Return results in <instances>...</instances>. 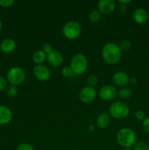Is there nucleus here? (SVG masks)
<instances>
[{"label":"nucleus","mask_w":149,"mask_h":150,"mask_svg":"<svg viewBox=\"0 0 149 150\" xmlns=\"http://www.w3.org/2000/svg\"><path fill=\"white\" fill-rule=\"evenodd\" d=\"M122 51L119 46L114 42L105 44L102 49V58L105 63L110 65H114L119 62L122 56Z\"/></svg>","instance_id":"1"},{"label":"nucleus","mask_w":149,"mask_h":150,"mask_svg":"<svg viewBox=\"0 0 149 150\" xmlns=\"http://www.w3.org/2000/svg\"><path fill=\"white\" fill-rule=\"evenodd\" d=\"M118 144L123 148H131L135 144L136 134L133 130L129 127L121 128L116 135Z\"/></svg>","instance_id":"2"},{"label":"nucleus","mask_w":149,"mask_h":150,"mask_svg":"<svg viewBox=\"0 0 149 150\" xmlns=\"http://www.w3.org/2000/svg\"><path fill=\"white\" fill-rule=\"evenodd\" d=\"M108 111L110 117L116 120H123L128 117L129 114V108L125 103L116 101L111 104Z\"/></svg>","instance_id":"3"},{"label":"nucleus","mask_w":149,"mask_h":150,"mask_svg":"<svg viewBox=\"0 0 149 150\" xmlns=\"http://www.w3.org/2000/svg\"><path fill=\"white\" fill-rule=\"evenodd\" d=\"M88 59L83 54H76L72 58L70 66L73 73L76 75L83 74L88 68Z\"/></svg>","instance_id":"4"},{"label":"nucleus","mask_w":149,"mask_h":150,"mask_svg":"<svg viewBox=\"0 0 149 150\" xmlns=\"http://www.w3.org/2000/svg\"><path fill=\"white\" fill-rule=\"evenodd\" d=\"M81 26L76 21H70L64 24L62 32L65 38L69 40H74L81 34Z\"/></svg>","instance_id":"5"},{"label":"nucleus","mask_w":149,"mask_h":150,"mask_svg":"<svg viewBox=\"0 0 149 150\" xmlns=\"http://www.w3.org/2000/svg\"><path fill=\"white\" fill-rule=\"evenodd\" d=\"M26 74L23 68L20 67H13L7 73V81L11 85L17 86L23 82Z\"/></svg>","instance_id":"6"},{"label":"nucleus","mask_w":149,"mask_h":150,"mask_svg":"<svg viewBox=\"0 0 149 150\" xmlns=\"http://www.w3.org/2000/svg\"><path fill=\"white\" fill-rule=\"evenodd\" d=\"M97 96V92L94 87L86 86L80 89L79 92V99L85 103H90L93 102Z\"/></svg>","instance_id":"7"},{"label":"nucleus","mask_w":149,"mask_h":150,"mask_svg":"<svg viewBox=\"0 0 149 150\" xmlns=\"http://www.w3.org/2000/svg\"><path fill=\"white\" fill-rule=\"evenodd\" d=\"M118 95L116 88L112 85H105L102 86L99 91V97L101 100L110 101L113 100Z\"/></svg>","instance_id":"8"},{"label":"nucleus","mask_w":149,"mask_h":150,"mask_svg":"<svg viewBox=\"0 0 149 150\" xmlns=\"http://www.w3.org/2000/svg\"><path fill=\"white\" fill-rule=\"evenodd\" d=\"M34 75L37 80L40 81H46L49 80L51 76L50 69L44 64H37L33 70Z\"/></svg>","instance_id":"9"},{"label":"nucleus","mask_w":149,"mask_h":150,"mask_svg":"<svg viewBox=\"0 0 149 150\" xmlns=\"http://www.w3.org/2000/svg\"><path fill=\"white\" fill-rule=\"evenodd\" d=\"M115 8V1L114 0H100L97 4V10L103 15L112 13Z\"/></svg>","instance_id":"10"},{"label":"nucleus","mask_w":149,"mask_h":150,"mask_svg":"<svg viewBox=\"0 0 149 150\" xmlns=\"http://www.w3.org/2000/svg\"><path fill=\"white\" fill-rule=\"evenodd\" d=\"M46 60L50 65L54 67H57L62 64L64 58L60 51H57V50H53L51 53L47 54Z\"/></svg>","instance_id":"11"},{"label":"nucleus","mask_w":149,"mask_h":150,"mask_svg":"<svg viewBox=\"0 0 149 150\" xmlns=\"http://www.w3.org/2000/svg\"><path fill=\"white\" fill-rule=\"evenodd\" d=\"M129 76L124 71L115 72L112 76V81L115 85L121 87H125L129 83Z\"/></svg>","instance_id":"12"},{"label":"nucleus","mask_w":149,"mask_h":150,"mask_svg":"<svg viewBox=\"0 0 149 150\" xmlns=\"http://www.w3.org/2000/svg\"><path fill=\"white\" fill-rule=\"evenodd\" d=\"M132 18L135 23L138 24H143L148 18V13L145 9L137 8L133 12Z\"/></svg>","instance_id":"13"},{"label":"nucleus","mask_w":149,"mask_h":150,"mask_svg":"<svg viewBox=\"0 0 149 150\" xmlns=\"http://www.w3.org/2000/svg\"><path fill=\"white\" fill-rule=\"evenodd\" d=\"M13 114L6 105H0V125H7L11 121Z\"/></svg>","instance_id":"14"},{"label":"nucleus","mask_w":149,"mask_h":150,"mask_svg":"<svg viewBox=\"0 0 149 150\" xmlns=\"http://www.w3.org/2000/svg\"><path fill=\"white\" fill-rule=\"evenodd\" d=\"M16 43L14 40L6 38L0 43V49L4 54H10L15 49Z\"/></svg>","instance_id":"15"},{"label":"nucleus","mask_w":149,"mask_h":150,"mask_svg":"<svg viewBox=\"0 0 149 150\" xmlns=\"http://www.w3.org/2000/svg\"><path fill=\"white\" fill-rule=\"evenodd\" d=\"M110 122V116L107 112L101 113L96 120V125L100 129L106 128L109 125Z\"/></svg>","instance_id":"16"},{"label":"nucleus","mask_w":149,"mask_h":150,"mask_svg":"<svg viewBox=\"0 0 149 150\" xmlns=\"http://www.w3.org/2000/svg\"><path fill=\"white\" fill-rule=\"evenodd\" d=\"M47 54L42 50H37L32 55V60L37 64H41L46 60Z\"/></svg>","instance_id":"17"},{"label":"nucleus","mask_w":149,"mask_h":150,"mask_svg":"<svg viewBox=\"0 0 149 150\" xmlns=\"http://www.w3.org/2000/svg\"><path fill=\"white\" fill-rule=\"evenodd\" d=\"M118 95L120 98L123 100H129L132 96V92L130 89L127 87H122L119 89L118 92Z\"/></svg>","instance_id":"18"},{"label":"nucleus","mask_w":149,"mask_h":150,"mask_svg":"<svg viewBox=\"0 0 149 150\" xmlns=\"http://www.w3.org/2000/svg\"><path fill=\"white\" fill-rule=\"evenodd\" d=\"M102 18V14L97 10H92L89 16V19L91 23H97L100 21Z\"/></svg>","instance_id":"19"},{"label":"nucleus","mask_w":149,"mask_h":150,"mask_svg":"<svg viewBox=\"0 0 149 150\" xmlns=\"http://www.w3.org/2000/svg\"><path fill=\"white\" fill-rule=\"evenodd\" d=\"M118 46L121 51H128L131 49V42L128 40H123L120 42Z\"/></svg>","instance_id":"20"},{"label":"nucleus","mask_w":149,"mask_h":150,"mask_svg":"<svg viewBox=\"0 0 149 150\" xmlns=\"http://www.w3.org/2000/svg\"><path fill=\"white\" fill-rule=\"evenodd\" d=\"M86 83H87V86H91V87H94L98 83L97 76L93 74L89 76L86 79Z\"/></svg>","instance_id":"21"},{"label":"nucleus","mask_w":149,"mask_h":150,"mask_svg":"<svg viewBox=\"0 0 149 150\" xmlns=\"http://www.w3.org/2000/svg\"><path fill=\"white\" fill-rule=\"evenodd\" d=\"M6 93H7V96H9L10 98L15 97L18 93L17 86H14V85H10V86H7V89H6Z\"/></svg>","instance_id":"22"},{"label":"nucleus","mask_w":149,"mask_h":150,"mask_svg":"<svg viewBox=\"0 0 149 150\" xmlns=\"http://www.w3.org/2000/svg\"><path fill=\"white\" fill-rule=\"evenodd\" d=\"M133 150H149V146L145 142H138L133 146Z\"/></svg>","instance_id":"23"},{"label":"nucleus","mask_w":149,"mask_h":150,"mask_svg":"<svg viewBox=\"0 0 149 150\" xmlns=\"http://www.w3.org/2000/svg\"><path fill=\"white\" fill-rule=\"evenodd\" d=\"M72 70L71 67H69V66L64 67L62 68V70H61V75L65 78H70V76H72Z\"/></svg>","instance_id":"24"},{"label":"nucleus","mask_w":149,"mask_h":150,"mask_svg":"<svg viewBox=\"0 0 149 150\" xmlns=\"http://www.w3.org/2000/svg\"><path fill=\"white\" fill-rule=\"evenodd\" d=\"M16 150H34V148L28 143H21L18 145Z\"/></svg>","instance_id":"25"},{"label":"nucleus","mask_w":149,"mask_h":150,"mask_svg":"<svg viewBox=\"0 0 149 150\" xmlns=\"http://www.w3.org/2000/svg\"><path fill=\"white\" fill-rule=\"evenodd\" d=\"M14 3V0H0V6L1 7H10Z\"/></svg>","instance_id":"26"},{"label":"nucleus","mask_w":149,"mask_h":150,"mask_svg":"<svg viewBox=\"0 0 149 150\" xmlns=\"http://www.w3.org/2000/svg\"><path fill=\"white\" fill-rule=\"evenodd\" d=\"M142 127L145 133H149V118H145L143 120Z\"/></svg>","instance_id":"27"},{"label":"nucleus","mask_w":149,"mask_h":150,"mask_svg":"<svg viewBox=\"0 0 149 150\" xmlns=\"http://www.w3.org/2000/svg\"><path fill=\"white\" fill-rule=\"evenodd\" d=\"M135 117L138 120L143 121V120L145 119V114L144 111H142V110H138V111H136Z\"/></svg>","instance_id":"28"},{"label":"nucleus","mask_w":149,"mask_h":150,"mask_svg":"<svg viewBox=\"0 0 149 150\" xmlns=\"http://www.w3.org/2000/svg\"><path fill=\"white\" fill-rule=\"evenodd\" d=\"M42 51L45 53L46 54H48L49 53H51L53 51V47L52 45L50 43H45L42 45Z\"/></svg>","instance_id":"29"},{"label":"nucleus","mask_w":149,"mask_h":150,"mask_svg":"<svg viewBox=\"0 0 149 150\" xmlns=\"http://www.w3.org/2000/svg\"><path fill=\"white\" fill-rule=\"evenodd\" d=\"M7 81L2 76H0V91L7 89Z\"/></svg>","instance_id":"30"},{"label":"nucleus","mask_w":149,"mask_h":150,"mask_svg":"<svg viewBox=\"0 0 149 150\" xmlns=\"http://www.w3.org/2000/svg\"><path fill=\"white\" fill-rule=\"evenodd\" d=\"M127 5H124V4H120L118 6V8H117V11H118V13L121 15L124 14V13L127 12Z\"/></svg>","instance_id":"31"},{"label":"nucleus","mask_w":149,"mask_h":150,"mask_svg":"<svg viewBox=\"0 0 149 150\" xmlns=\"http://www.w3.org/2000/svg\"><path fill=\"white\" fill-rule=\"evenodd\" d=\"M118 2L121 4H124V5H127V4H129L131 2V0H118Z\"/></svg>","instance_id":"32"},{"label":"nucleus","mask_w":149,"mask_h":150,"mask_svg":"<svg viewBox=\"0 0 149 150\" xmlns=\"http://www.w3.org/2000/svg\"><path fill=\"white\" fill-rule=\"evenodd\" d=\"M129 83H131V84H135L137 83V79L135 78H131L129 79Z\"/></svg>","instance_id":"33"},{"label":"nucleus","mask_w":149,"mask_h":150,"mask_svg":"<svg viewBox=\"0 0 149 150\" xmlns=\"http://www.w3.org/2000/svg\"><path fill=\"white\" fill-rule=\"evenodd\" d=\"M2 26H3V25H2V22L1 21H0V31L1 30V29H2Z\"/></svg>","instance_id":"34"},{"label":"nucleus","mask_w":149,"mask_h":150,"mask_svg":"<svg viewBox=\"0 0 149 150\" xmlns=\"http://www.w3.org/2000/svg\"><path fill=\"white\" fill-rule=\"evenodd\" d=\"M123 150H133V149H131V148H124Z\"/></svg>","instance_id":"35"}]
</instances>
